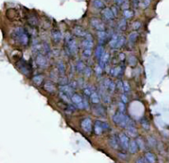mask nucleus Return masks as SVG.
<instances>
[{"instance_id": "30", "label": "nucleus", "mask_w": 169, "mask_h": 163, "mask_svg": "<svg viewBox=\"0 0 169 163\" xmlns=\"http://www.w3.org/2000/svg\"><path fill=\"white\" fill-rule=\"evenodd\" d=\"M43 80H44V78H43L42 75H36V76H34L33 78H32L33 83L36 85H37V86H40V85L42 84Z\"/></svg>"}, {"instance_id": "15", "label": "nucleus", "mask_w": 169, "mask_h": 163, "mask_svg": "<svg viewBox=\"0 0 169 163\" xmlns=\"http://www.w3.org/2000/svg\"><path fill=\"white\" fill-rule=\"evenodd\" d=\"M109 145L114 148V149H118L120 145V140H119V136L116 135H112L109 139Z\"/></svg>"}, {"instance_id": "5", "label": "nucleus", "mask_w": 169, "mask_h": 163, "mask_svg": "<svg viewBox=\"0 0 169 163\" xmlns=\"http://www.w3.org/2000/svg\"><path fill=\"white\" fill-rule=\"evenodd\" d=\"M109 129V124L107 122L102 120H96L93 125V131L95 134L101 135Z\"/></svg>"}, {"instance_id": "18", "label": "nucleus", "mask_w": 169, "mask_h": 163, "mask_svg": "<svg viewBox=\"0 0 169 163\" xmlns=\"http://www.w3.org/2000/svg\"><path fill=\"white\" fill-rule=\"evenodd\" d=\"M74 33L77 36H79V37H86L88 36V33L87 32V30H85L82 27L79 26H76L74 28Z\"/></svg>"}, {"instance_id": "54", "label": "nucleus", "mask_w": 169, "mask_h": 163, "mask_svg": "<svg viewBox=\"0 0 169 163\" xmlns=\"http://www.w3.org/2000/svg\"><path fill=\"white\" fill-rule=\"evenodd\" d=\"M114 1H115V3H116L118 5H121V4L124 3L125 0H114Z\"/></svg>"}, {"instance_id": "35", "label": "nucleus", "mask_w": 169, "mask_h": 163, "mask_svg": "<svg viewBox=\"0 0 169 163\" xmlns=\"http://www.w3.org/2000/svg\"><path fill=\"white\" fill-rule=\"evenodd\" d=\"M136 142H137V144H138L139 146V148L140 150H144V149H145L146 145H145L144 139H142V138H140V137H138V138L136 139Z\"/></svg>"}, {"instance_id": "1", "label": "nucleus", "mask_w": 169, "mask_h": 163, "mask_svg": "<svg viewBox=\"0 0 169 163\" xmlns=\"http://www.w3.org/2000/svg\"><path fill=\"white\" fill-rule=\"evenodd\" d=\"M12 37L16 42L21 45H27L29 43V36L22 27H16L12 31Z\"/></svg>"}, {"instance_id": "42", "label": "nucleus", "mask_w": 169, "mask_h": 163, "mask_svg": "<svg viewBox=\"0 0 169 163\" xmlns=\"http://www.w3.org/2000/svg\"><path fill=\"white\" fill-rule=\"evenodd\" d=\"M58 83L60 86H64L68 83V79L66 77H60L58 79Z\"/></svg>"}, {"instance_id": "24", "label": "nucleus", "mask_w": 169, "mask_h": 163, "mask_svg": "<svg viewBox=\"0 0 169 163\" xmlns=\"http://www.w3.org/2000/svg\"><path fill=\"white\" fill-rule=\"evenodd\" d=\"M144 158L146 159L147 162L148 163H156L157 162V157L156 156L150 152H147L144 154Z\"/></svg>"}, {"instance_id": "31", "label": "nucleus", "mask_w": 169, "mask_h": 163, "mask_svg": "<svg viewBox=\"0 0 169 163\" xmlns=\"http://www.w3.org/2000/svg\"><path fill=\"white\" fill-rule=\"evenodd\" d=\"M93 5L97 9H102L105 7V4H104L102 0H93Z\"/></svg>"}, {"instance_id": "46", "label": "nucleus", "mask_w": 169, "mask_h": 163, "mask_svg": "<svg viewBox=\"0 0 169 163\" xmlns=\"http://www.w3.org/2000/svg\"><path fill=\"white\" fill-rule=\"evenodd\" d=\"M83 72H84V75H85L86 78H89L91 76V74H92V69L89 67H86Z\"/></svg>"}, {"instance_id": "47", "label": "nucleus", "mask_w": 169, "mask_h": 163, "mask_svg": "<svg viewBox=\"0 0 169 163\" xmlns=\"http://www.w3.org/2000/svg\"><path fill=\"white\" fill-rule=\"evenodd\" d=\"M116 87H117V89H118L120 91H121V92L124 91V86H123V83H122L121 81H118V82L116 83Z\"/></svg>"}, {"instance_id": "27", "label": "nucleus", "mask_w": 169, "mask_h": 163, "mask_svg": "<svg viewBox=\"0 0 169 163\" xmlns=\"http://www.w3.org/2000/svg\"><path fill=\"white\" fill-rule=\"evenodd\" d=\"M120 36L118 34H115L113 35L112 37V40L110 41V46L113 49H116L117 47V44H118V41H119Z\"/></svg>"}, {"instance_id": "36", "label": "nucleus", "mask_w": 169, "mask_h": 163, "mask_svg": "<svg viewBox=\"0 0 169 163\" xmlns=\"http://www.w3.org/2000/svg\"><path fill=\"white\" fill-rule=\"evenodd\" d=\"M85 65H84V64H83V62L82 61H78V63H77V64H76V70L78 71V72H82L84 71V69H85Z\"/></svg>"}, {"instance_id": "16", "label": "nucleus", "mask_w": 169, "mask_h": 163, "mask_svg": "<svg viewBox=\"0 0 169 163\" xmlns=\"http://www.w3.org/2000/svg\"><path fill=\"white\" fill-rule=\"evenodd\" d=\"M51 38H52V41L53 42L55 43V44H58L61 41H62V34L60 32V30H53L52 32H51Z\"/></svg>"}, {"instance_id": "38", "label": "nucleus", "mask_w": 169, "mask_h": 163, "mask_svg": "<svg viewBox=\"0 0 169 163\" xmlns=\"http://www.w3.org/2000/svg\"><path fill=\"white\" fill-rule=\"evenodd\" d=\"M123 16L126 19H130V18H131L134 16V12L131 10L125 9V10H124V12H123Z\"/></svg>"}, {"instance_id": "48", "label": "nucleus", "mask_w": 169, "mask_h": 163, "mask_svg": "<svg viewBox=\"0 0 169 163\" xmlns=\"http://www.w3.org/2000/svg\"><path fill=\"white\" fill-rule=\"evenodd\" d=\"M132 27H133L134 30H139L141 27V23L139 22H135L132 24Z\"/></svg>"}, {"instance_id": "50", "label": "nucleus", "mask_w": 169, "mask_h": 163, "mask_svg": "<svg viewBox=\"0 0 169 163\" xmlns=\"http://www.w3.org/2000/svg\"><path fill=\"white\" fill-rule=\"evenodd\" d=\"M135 163H148L145 158H142V157H139L136 159Z\"/></svg>"}, {"instance_id": "43", "label": "nucleus", "mask_w": 169, "mask_h": 163, "mask_svg": "<svg viewBox=\"0 0 169 163\" xmlns=\"http://www.w3.org/2000/svg\"><path fill=\"white\" fill-rule=\"evenodd\" d=\"M128 63L130 66H135L137 64V60L135 56H130L128 60Z\"/></svg>"}, {"instance_id": "44", "label": "nucleus", "mask_w": 169, "mask_h": 163, "mask_svg": "<svg viewBox=\"0 0 169 163\" xmlns=\"http://www.w3.org/2000/svg\"><path fill=\"white\" fill-rule=\"evenodd\" d=\"M151 0H141L140 2V5L143 8H147L150 5Z\"/></svg>"}, {"instance_id": "17", "label": "nucleus", "mask_w": 169, "mask_h": 163, "mask_svg": "<svg viewBox=\"0 0 169 163\" xmlns=\"http://www.w3.org/2000/svg\"><path fill=\"white\" fill-rule=\"evenodd\" d=\"M44 88L45 90L47 92L51 93V94H52V93H55V91H56V87H55V83H54L53 82H51V81H46V82L45 83Z\"/></svg>"}, {"instance_id": "7", "label": "nucleus", "mask_w": 169, "mask_h": 163, "mask_svg": "<svg viewBox=\"0 0 169 163\" xmlns=\"http://www.w3.org/2000/svg\"><path fill=\"white\" fill-rule=\"evenodd\" d=\"M82 129L87 133H91L93 130V121L90 118H84L81 121Z\"/></svg>"}, {"instance_id": "8", "label": "nucleus", "mask_w": 169, "mask_h": 163, "mask_svg": "<svg viewBox=\"0 0 169 163\" xmlns=\"http://www.w3.org/2000/svg\"><path fill=\"white\" fill-rule=\"evenodd\" d=\"M90 24L93 27L95 30L97 31H103L105 30V26L104 23L101 21L100 19L97 18H93L90 20Z\"/></svg>"}, {"instance_id": "39", "label": "nucleus", "mask_w": 169, "mask_h": 163, "mask_svg": "<svg viewBox=\"0 0 169 163\" xmlns=\"http://www.w3.org/2000/svg\"><path fill=\"white\" fill-rule=\"evenodd\" d=\"M92 55V49H83L82 51V57L85 59H89Z\"/></svg>"}, {"instance_id": "22", "label": "nucleus", "mask_w": 169, "mask_h": 163, "mask_svg": "<svg viewBox=\"0 0 169 163\" xmlns=\"http://www.w3.org/2000/svg\"><path fill=\"white\" fill-rule=\"evenodd\" d=\"M59 90H60L59 91H61L63 93L68 95L70 97H72V96L74 95V93H73V88L70 86H68V85L60 86L59 87Z\"/></svg>"}, {"instance_id": "40", "label": "nucleus", "mask_w": 169, "mask_h": 163, "mask_svg": "<svg viewBox=\"0 0 169 163\" xmlns=\"http://www.w3.org/2000/svg\"><path fill=\"white\" fill-rule=\"evenodd\" d=\"M125 45V37L123 36H120L119 41H118V44H117V47H116V49L121 48V47H123Z\"/></svg>"}, {"instance_id": "55", "label": "nucleus", "mask_w": 169, "mask_h": 163, "mask_svg": "<svg viewBox=\"0 0 169 163\" xmlns=\"http://www.w3.org/2000/svg\"><path fill=\"white\" fill-rule=\"evenodd\" d=\"M133 3H134L135 7H138L139 3V0H133Z\"/></svg>"}, {"instance_id": "12", "label": "nucleus", "mask_w": 169, "mask_h": 163, "mask_svg": "<svg viewBox=\"0 0 169 163\" xmlns=\"http://www.w3.org/2000/svg\"><path fill=\"white\" fill-rule=\"evenodd\" d=\"M102 87L107 91V92L112 93L116 87V84H115V83L111 79H106L102 85Z\"/></svg>"}, {"instance_id": "26", "label": "nucleus", "mask_w": 169, "mask_h": 163, "mask_svg": "<svg viewBox=\"0 0 169 163\" xmlns=\"http://www.w3.org/2000/svg\"><path fill=\"white\" fill-rule=\"evenodd\" d=\"M90 101L93 104H99L101 101V97L99 96V94L94 91L93 92V94L90 96Z\"/></svg>"}, {"instance_id": "13", "label": "nucleus", "mask_w": 169, "mask_h": 163, "mask_svg": "<svg viewBox=\"0 0 169 163\" xmlns=\"http://www.w3.org/2000/svg\"><path fill=\"white\" fill-rule=\"evenodd\" d=\"M101 17L106 22H110L114 19L115 15L111 8H104L101 12Z\"/></svg>"}, {"instance_id": "32", "label": "nucleus", "mask_w": 169, "mask_h": 163, "mask_svg": "<svg viewBox=\"0 0 169 163\" xmlns=\"http://www.w3.org/2000/svg\"><path fill=\"white\" fill-rule=\"evenodd\" d=\"M57 68H58V72L60 75H64L65 73V65L64 64L62 61H59L57 64Z\"/></svg>"}, {"instance_id": "2", "label": "nucleus", "mask_w": 169, "mask_h": 163, "mask_svg": "<svg viewBox=\"0 0 169 163\" xmlns=\"http://www.w3.org/2000/svg\"><path fill=\"white\" fill-rule=\"evenodd\" d=\"M112 120L115 124H116L117 125H119L121 128H124V129H126L130 124H135V122L132 120L128 115H125L124 113H121L120 111L116 112L115 115H113Z\"/></svg>"}, {"instance_id": "6", "label": "nucleus", "mask_w": 169, "mask_h": 163, "mask_svg": "<svg viewBox=\"0 0 169 163\" xmlns=\"http://www.w3.org/2000/svg\"><path fill=\"white\" fill-rule=\"evenodd\" d=\"M92 110H93V112L94 113V115H96L97 116L102 117V118L107 116L106 108L102 105H101L100 103L99 104H93Z\"/></svg>"}, {"instance_id": "11", "label": "nucleus", "mask_w": 169, "mask_h": 163, "mask_svg": "<svg viewBox=\"0 0 169 163\" xmlns=\"http://www.w3.org/2000/svg\"><path fill=\"white\" fill-rule=\"evenodd\" d=\"M18 68L19 69V71L21 72H22L24 75H29L31 73V68L28 65L27 63H26L24 60H22L19 62L18 64Z\"/></svg>"}, {"instance_id": "34", "label": "nucleus", "mask_w": 169, "mask_h": 163, "mask_svg": "<svg viewBox=\"0 0 169 163\" xmlns=\"http://www.w3.org/2000/svg\"><path fill=\"white\" fill-rule=\"evenodd\" d=\"M147 141H148V143L149 145L152 147H155L157 145H158V142H157L156 139L153 136H149L148 139H147Z\"/></svg>"}, {"instance_id": "45", "label": "nucleus", "mask_w": 169, "mask_h": 163, "mask_svg": "<svg viewBox=\"0 0 169 163\" xmlns=\"http://www.w3.org/2000/svg\"><path fill=\"white\" fill-rule=\"evenodd\" d=\"M123 86H124V91L125 93H128L130 91V86L128 82H123Z\"/></svg>"}, {"instance_id": "56", "label": "nucleus", "mask_w": 169, "mask_h": 163, "mask_svg": "<svg viewBox=\"0 0 169 163\" xmlns=\"http://www.w3.org/2000/svg\"><path fill=\"white\" fill-rule=\"evenodd\" d=\"M119 157H120V158H121V159H123V160H125V158H127V156H126V154H122V153H120Z\"/></svg>"}, {"instance_id": "41", "label": "nucleus", "mask_w": 169, "mask_h": 163, "mask_svg": "<svg viewBox=\"0 0 169 163\" xmlns=\"http://www.w3.org/2000/svg\"><path fill=\"white\" fill-rule=\"evenodd\" d=\"M94 91H93L92 89V87H85L84 88V90H83V93H84V95L85 96H87V97H89L93 94V92Z\"/></svg>"}, {"instance_id": "53", "label": "nucleus", "mask_w": 169, "mask_h": 163, "mask_svg": "<svg viewBox=\"0 0 169 163\" xmlns=\"http://www.w3.org/2000/svg\"><path fill=\"white\" fill-rule=\"evenodd\" d=\"M112 10L113 13H114V15H115V17H116L117 16V8L116 7H112Z\"/></svg>"}, {"instance_id": "21", "label": "nucleus", "mask_w": 169, "mask_h": 163, "mask_svg": "<svg viewBox=\"0 0 169 163\" xmlns=\"http://www.w3.org/2000/svg\"><path fill=\"white\" fill-rule=\"evenodd\" d=\"M126 133L130 137H136L137 134H138V132H137V129L135 127V124H130V126H128L126 129Z\"/></svg>"}, {"instance_id": "23", "label": "nucleus", "mask_w": 169, "mask_h": 163, "mask_svg": "<svg viewBox=\"0 0 169 163\" xmlns=\"http://www.w3.org/2000/svg\"><path fill=\"white\" fill-rule=\"evenodd\" d=\"M139 148V146L137 144V142H136V140H131L130 142V145H129V148H128V150L129 152L132 153V154H135L137 152H138Z\"/></svg>"}, {"instance_id": "20", "label": "nucleus", "mask_w": 169, "mask_h": 163, "mask_svg": "<svg viewBox=\"0 0 169 163\" xmlns=\"http://www.w3.org/2000/svg\"><path fill=\"white\" fill-rule=\"evenodd\" d=\"M138 37V32H136V31H133V32H131V33L129 35V37H128V44H129V45L131 46V47L132 46H134V45H135V43L136 42Z\"/></svg>"}, {"instance_id": "37", "label": "nucleus", "mask_w": 169, "mask_h": 163, "mask_svg": "<svg viewBox=\"0 0 169 163\" xmlns=\"http://www.w3.org/2000/svg\"><path fill=\"white\" fill-rule=\"evenodd\" d=\"M127 26V22H126V18H123L120 21V22L118 23V28L120 30H125L126 29Z\"/></svg>"}, {"instance_id": "4", "label": "nucleus", "mask_w": 169, "mask_h": 163, "mask_svg": "<svg viewBox=\"0 0 169 163\" xmlns=\"http://www.w3.org/2000/svg\"><path fill=\"white\" fill-rule=\"evenodd\" d=\"M71 101L73 103V105L78 109L82 110V109L88 108V103L87 100L82 98L79 94L74 93V95L71 97Z\"/></svg>"}, {"instance_id": "10", "label": "nucleus", "mask_w": 169, "mask_h": 163, "mask_svg": "<svg viewBox=\"0 0 169 163\" xmlns=\"http://www.w3.org/2000/svg\"><path fill=\"white\" fill-rule=\"evenodd\" d=\"M119 140H120V145L121 146V147L123 149H128L129 148V145H130V139L129 137L127 136V134H125L124 133H120L119 135Z\"/></svg>"}, {"instance_id": "9", "label": "nucleus", "mask_w": 169, "mask_h": 163, "mask_svg": "<svg viewBox=\"0 0 169 163\" xmlns=\"http://www.w3.org/2000/svg\"><path fill=\"white\" fill-rule=\"evenodd\" d=\"M36 63L40 68H46L48 66V60L46 56L43 54H38L36 58Z\"/></svg>"}, {"instance_id": "49", "label": "nucleus", "mask_w": 169, "mask_h": 163, "mask_svg": "<svg viewBox=\"0 0 169 163\" xmlns=\"http://www.w3.org/2000/svg\"><path fill=\"white\" fill-rule=\"evenodd\" d=\"M118 109H119L120 112H121V113H124V112H125V103H123V102L119 103V105H118Z\"/></svg>"}, {"instance_id": "33", "label": "nucleus", "mask_w": 169, "mask_h": 163, "mask_svg": "<svg viewBox=\"0 0 169 163\" xmlns=\"http://www.w3.org/2000/svg\"><path fill=\"white\" fill-rule=\"evenodd\" d=\"M140 123H141V126H142V128L144 129V130H149V129H150V124H149V121L145 117L141 120Z\"/></svg>"}, {"instance_id": "28", "label": "nucleus", "mask_w": 169, "mask_h": 163, "mask_svg": "<svg viewBox=\"0 0 169 163\" xmlns=\"http://www.w3.org/2000/svg\"><path fill=\"white\" fill-rule=\"evenodd\" d=\"M104 47L102 46V45H98L97 49H96V51H95V56H96V58L98 60H100L101 57L102 56V54H104Z\"/></svg>"}, {"instance_id": "29", "label": "nucleus", "mask_w": 169, "mask_h": 163, "mask_svg": "<svg viewBox=\"0 0 169 163\" xmlns=\"http://www.w3.org/2000/svg\"><path fill=\"white\" fill-rule=\"evenodd\" d=\"M97 36H98V41H99L100 44H103V43L106 42L107 35L105 30H103V31H98Z\"/></svg>"}, {"instance_id": "52", "label": "nucleus", "mask_w": 169, "mask_h": 163, "mask_svg": "<svg viewBox=\"0 0 169 163\" xmlns=\"http://www.w3.org/2000/svg\"><path fill=\"white\" fill-rule=\"evenodd\" d=\"M128 7H129L128 0H125V1H124V3H122V7L124 8V10H125V9H127V8H128Z\"/></svg>"}, {"instance_id": "14", "label": "nucleus", "mask_w": 169, "mask_h": 163, "mask_svg": "<svg viewBox=\"0 0 169 163\" xmlns=\"http://www.w3.org/2000/svg\"><path fill=\"white\" fill-rule=\"evenodd\" d=\"M82 46L83 49H92L93 46V37L90 34H88V36L85 37V39L82 41Z\"/></svg>"}, {"instance_id": "51", "label": "nucleus", "mask_w": 169, "mask_h": 163, "mask_svg": "<svg viewBox=\"0 0 169 163\" xmlns=\"http://www.w3.org/2000/svg\"><path fill=\"white\" fill-rule=\"evenodd\" d=\"M121 101L123 103H126L128 101V98H127V96L125 94H122L121 95Z\"/></svg>"}, {"instance_id": "25", "label": "nucleus", "mask_w": 169, "mask_h": 163, "mask_svg": "<svg viewBox=\"0 0 169 163\" xmlns=\"http://www.w3.org/2000/svg\"><path fill=\"white\" fill-rule=\"evenodd\" d=\"M124 68L123 67H116V68H113L111 70V74L114 77H119L120 75H122L123 73Z\"/></svg>"}, {"instance_id": "3", "label": "nucleus", "mask_w": 169, "mask_h": 163, "mask_svg": "<svg viewBox=\"0 0 169 163\" xmlns=\"http://www.w3.org/2000/svg\"><path fill=\"white\" fill-rule=\"evenodd\" d=\"M65 45L67 52L70 54H75L78 52V45L76 41L70 33H67L65 36Z\"/></svg>"}, {"instance_id": "19", "label": "nucleus", "mask_w": 169, "mask_h": 163, "mask_svg": "<svg viewBox=\"0 0 169 163\" xmlns=\"http://www.w3.org/2000/svg\"><path fill=\"white\" fill-rule=\"evenodd\" d=\"M109 59H110L109 53H108V52H104V54H102V56L101 57L100 60H99V65H100L102 68H106L107 63H108V61H109Z\"/></svg>"}]
</instances>
